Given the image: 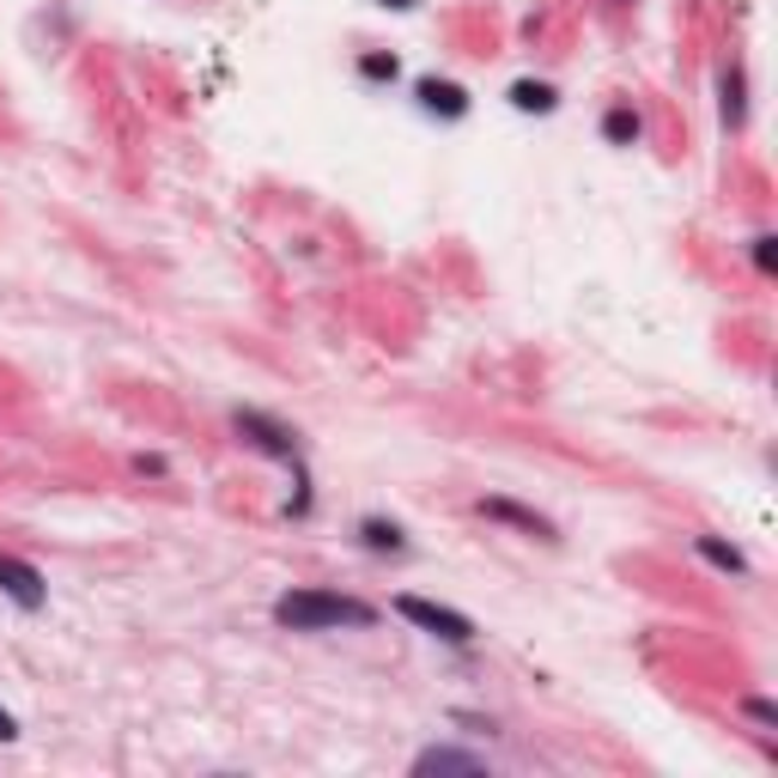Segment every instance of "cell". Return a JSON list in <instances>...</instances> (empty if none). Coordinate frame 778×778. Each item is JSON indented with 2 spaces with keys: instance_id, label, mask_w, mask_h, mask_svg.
Masks as SVG:
<instances>
[{
  "instance_id": "obj_8",
  "label": "cell",
  "mask_w": 778,
  "mask_h": 778,
  "mask_svg": "<svg viewBox=\"0 0 778 778\" xmlns=\"http://www.w3.org/2000/svg\"><path fill=\"white\" fill-rule=\"evenodd\" d=\"M694 554L706 560L712 572H724V578H748V572H754V566H748V554H742L736 541L712 535V529H699V535H694Z\"/></svg>"
},
{
  "instance_id": "obj_7",
  "label": "cell",
  "mask_w": 778,
  "mask_h": 778,
  "mask_svg": "<svg viewBox=\"0 0 778 778\" xmlns=\"http://www.w3.org/2000/svg\"><path fill=\"white\" fill-rule=\"evenodd\" d=\"M359 548H365V554H377V560H402L408 554V529L396 523V517H359Z\"/></svg>"
},
{
  "instance_id": "obj_3",
  "label": "cell",
  "mask_w": 778,
  "mask_h": 778,
  "mask_svg": "<svg viewBox=\"0 0 778 778\" xmlns=\"http://www.w3.org/2000/svg\"><path fill=\"white\" fill-rule=\"evenodd\" d=\"M232 432H238L250 450H262V456L286 462V469H304V438H298V426L274 420V414H262V408H238V414H232Z\"/></svg>"
},
{
  "instance_id": "obj_18",
  "label": "cell",
  "mask_w": 778,
  "mask_h": 778,
  "mask_svg": "<svg viewBox=\"0 0 778 778\" xmlns=\"http://www.w3.org/2000/svg\"><path fill=\"white\" fill-rule=\"evenodd\" d=\"M620 7H633V0H620Z\"/></svg>"
},
{
  "instance_id": "obj_13",
  "label": "cell",
  "mask_w": 778,
  "mask_h": 778,
  "mask_svg": "<svg viewBox=\"0 0 778 778\" xmlns=\"http://www.w3.org/2000/svg\"><path fill=\"white\" fill-rule=\"evenodd\" d=\"M742 116H748V104H742V67H730L724 74V128H742Z\"/></svg>"
},
{
  "instance_id": "obj_17",
  "label": "cell",
  "mask_w": 778,
  "mask_h": 778,
  "mask_svg": "<svg viewBox=\"0 0 778 778\" xmlns=\"http://www.w3.org/2000/svg\"><path fill=\"white\" fill-rule=\"evenodd\" d=\"M377 7H390V13H414L420 0H377Z\"/></svg>"
},
{
  "instance_id": "obj_4",
  "label": "cell",
  "mask_w": 778,
  "mask_h": 778,
  "mask_svg": "<svg viewBox=\"0 0 778 778\" xmlns=\"http://www.w3.org/2000/svg\"><path fill=\"white\" fill-rule=\"evenodd\" d=\"M475 511L487 517V523H499V529H517V535H529V541H548V548L560 541V523H554V517L535 511V505H523V499H505V493H481Z\"/></svg>"
},
{
  "instance_id": "obj_12",
  "label": "cell",
  "mask_w": 778,
  "mask_h": 778,
  "mask_svg": "<svg viewBox=\"0 0 778 778\" xmlns=\"http://www.w3.org/2000/svg\"><path fill=\"white\" fill-rule=\"evenodd\" d=\"M353 74H359L365 86H396V80H402V61H396L390 49H359Z\"/></svg>"
},
{
  "instance_id": "obj_10",
  "label": "cell",
  "mask_w": 778,
  "mask_h": 778,
  "mask_svg": "<svg viewBox=\"0 0 778 778\" xmlns=\"http://www.w3.org/2000/svg\"><path fill=\"white\" fill-rule=\"evenodd\" d=\"M511 110H523V116H554L560 86L554 80H511Z\"/></svg>"
},
{
  "instance_id": "obj_11",
  "label": "cell",
  "mask_w": 778,
  "mask_h": 778,
  "mask_svg": "<svg viewBox=\"0 0 778 778\" xmlns=\"http://www.w3.org/2000/svg\"><path fill=\"white\" fill-rule=\"evenodd\" d=\"M414 773H487V760H481V754H462V748H426L420 760H414Z\"/></svg>"
},
{
  "instance_id": "obj_2",
  "label": "cell",
  "mask_w": 778,
  "mask_h": 778,
  "mask_svg": "<svg viewBox=\"0 0 778 778\" xmlns=\"http://www.w3.org/2000/svg\"><path fill=\"white\" fill-rule=\"evenodd\" d=\"M396 614L408 620V627H420L426 639H438V645L450 651H475L481 627L462 608H444V602H426V596H396Z\"/></svg>"
},
{
  "instance_id": "obj_6",
  "label": "cell",
  "mask_w": 778,
  "mask_h": 778,
  "mask_svg": "<svg viewBox=\"0 0 778 778\" xmlns=\"http://www.w3.org/2000/svg\"><path fill=\"white\" fill-rule=\"evenodd\" d=\"M414 104H420V116H432V122H462L469 116V92H462L456 80H438V74L414 80Z\"/></svg>"
},
{
  "instance_id": "obj_15",
  "label": "cell",
  "mask_w": 778,
  "mask_h": 778,
  "mask_svg": "<svg viewBox=\"0 0 778 778\" xmlns=\"http://www.w3.org/2000/svg\"><path fill=\"white\" fill-rule=\"evenodd\" d=\"M748 256H754V268H760V274H773V238H748Z\"/></svg>"
},
{
  "instance_id": "obj_14",
  "label": "cell",
  "mask_w": 778,
  "mask_h": 778,
  "mask_svg": "<svg viewBox=\"0 0 778 778\" xmlns=\"http://www.w3.org/2000/svg\"><path fill=\"white\" fill-rule=\"evenodd\" d=\"M736 712L748 718L754 730H778V712H773V699H754V694H748V699H736Z\"/></svg>"
},
{
  "instance_id": "obj_16",
  "label": "cell",
  "mask_w": 778,
  "mask_h": 778,
  "mask_svg": "<svg viewBox=\"0 0 778 778\" xmlns=\"http://www.w3.org/2000/svg\"><path fill=\"white\" fill-rule=\"evenodd\" d=\"M0 742H19V724H13V712L0 706Z\"/></svg>"
},
{
  "instance_id": "obj_5",
  "label": "cell",
  "mask_w": 778,
  "mask_h": 778,
  "mask_svg": "<svg viewBox=\"0 0 778 778\" xmlns=\"http://www.w3.org/2000/svg\"><path fill=\"white\" fill-rule=\"evenodd\" d=\"M0 596L13 608H25V614H37L43 602H49V578H43L31 560H19V554H0Z\"/></svg>"
},
{
  "instance_id": "obj_1",
  "label": "cell",
  "mask_w": 778,
  "mask_h": 778,
  "mask_svg": "<svg viewBox=\"0 0 778 778\" xmlns=\"http://www.w3.org/2000/svg\"><path fill=\"white\" fill-rule=\"evenodd\" d=\"M268 614H274L280 633H371L383 620L371 602H359V596H347V590H323V584L280 590Z\"/></svg>"
},
{
  "instance_id": "obj_9",
  "label": "cell",
  "mask_w": 778,
  "mask_h": 778,
  "mask_svg": "<svg viewBox=\"0 0 778 778\" xmlns=\"http://www.w3.org/2000/svg\"><path fill=\"white\" fill-rule=\"evenodd\" d=\"M602 140L608 146H639L645 140V110H639L633 98H614V104L602 110Z\"/></svg>"
}]
</instances>
